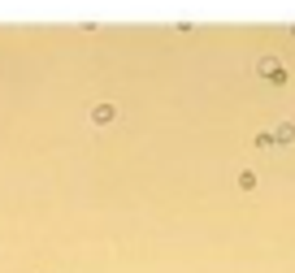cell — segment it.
Returning a JSON list of instances; mask_svg holds the SVG:
<instances>
[{
  "label": "cell",
  "mask_w": 295,
  "mask_h": 273,
  "mask_svg": "<svg viewBox=\"0 0 295 273\" xmlns=\"http://www.w3.org/2000/svg\"><path fill=\"white\" fill-rule=\"evenodd\" d=\"M256 70H261L265 78H273V83H286V74H282V65H278V56H261V65H256Z\"/></svg>",
  "instance_id": "1"
},
{
  "label": "cell",
  "mask_w": 295,
  "mask_h": 273,
  "mask_svg": "<svg viewBox=\"0 0 295 273\" xmlns=\"http://www.w3.org/2000/svg\"><path fill=\"white\" fill-rule=\"evenodd\" d=\"M91 121H113V104H100V109H91Z\"/></svg>",
  "instance_id": "2"
},
{
  "label": "cell",
  "mask_w": 295,
  "mask_h": 273,
  "mask_svg": "<svg viewBox=\"0 0 295 273\" xmlns=\"http://www.w3.org/2000/svg\"><path fill=\"white\" fill-rule=\"evenodd\" d=\"M295 139V126H278V134H273V143H291Z\"/></svg>",
  "instance_id": "3"
}]
</instances>
